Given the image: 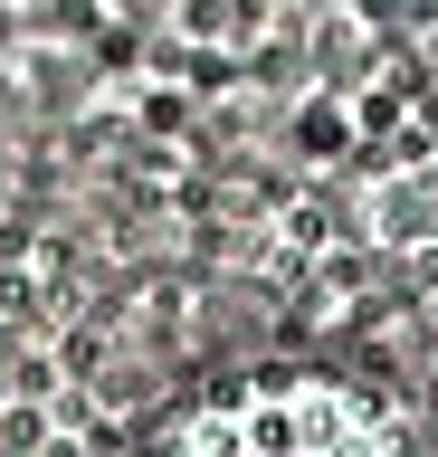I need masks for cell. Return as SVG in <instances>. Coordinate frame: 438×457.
Wrapping results in <instances>:
<instances>
[{
    "instance_id": "obj_3",
    "label": "cell",
    "mask_w": 438,
    "mask_h": 457,
    "mask_svg": "<svg viewBox=\"0 0 438 457\" xmlns=\"http://www.w3.org/2000/svg\"><path fill=\"white\" fill-rule=\"evenodd\" d=\"M429 10H438V0H429Z\"/></svg>"
},
{
    "instance_id": "obj_1",
    "label": "cell",
    "mask_w": 438,
    "mask_h": 457,
    "mask_svg": "<svg viewBox=\"0 0 438 457\" xmlns=\"http://www.w3.org/2000/svg\"><path fill=\"white\" fill-rule=\"evenodd\" d=\"M162 457H419L372 391L334 371H248L181 410Z\"/></svg>"
},
{
    "instance_id": "obj_2",
    "label": "cell",
    "mask_w": 438,
    "mask_h": 457,
    "mask_svg": "<svg viewBox=\"0 0 438 457\" xmlns=\"http://www.w3.org/2000/svg\"><path fill=\"white\" fill-rule=\"evenodd\" d=\"M352 228L381 257H438V153H391L352 181Z\"/></svg>"
}]
</instances>
